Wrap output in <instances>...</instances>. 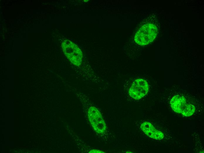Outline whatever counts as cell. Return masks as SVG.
<instances>
[{"label": "cell", "instance_id": "1", "mask_svg": "<svg viewBox=\"0 0 204 153\" xmlns=\"http://www.w3.org/2000/svg\"><path fill=\"white\" fill-rule=\"evenodd\" d=\"M157 32V26L152 24H147L141 27L136 33L135 40L138 44L147 45L155 39Z\"/></svg>", "mask_w": 204, "mask_h": 153}, {"label": "cell", "instance_id": "2", "mask_svg": "<svg viewBox=\"0 0 204 153\" xmlns=\"http://www.w3.org/2000/svg\"><path fill=\"white\" fill-rule=\"evenodd\" d=\"M63 52L67 59L73 65L79 66L82 62L83 54L79 48L68 40H65L62 44Z\"/></svg>", "mask_w": 204, "mask_h": 153}, {"label": "cell", "instance_id": "3", "mask_svg": "<svg viewBox=\"0 0 204 153\" xmlns=\"http://www.w3.org/2000/svg\"><path fill=\"white\" fill-rule=\"evenodd\" d=\"M170 104L175 112L186 117L191 116L195 110V107L193 105L186 103L185 98L179 95L173 97L170 101Z\"/></svg>", "mask_w": 204, "mask_h": 153}, {"label": "cell", "instance_id": "4", "mask_svg": "<svg viewBox=\"0 0 204 153\" xmlns=\"http://www.w3.org/2000/svg\"><path fill=\"white\" fill-rule=\"evenodd\" d=\"M88 117L90 122L96 132L100 134L105 131L106 124L101 113L96 107H91L89 108Z\"/></svg>", "mask_w": 204, "mask_h": 153}, {"label": "cell", "instance_id": "5", "mask_svg": "<svg viewBox=\"0 0 204 153\" xmlns=\"http://www.w3.org/2000/svg\"><path fill=\"white\" fill-rule=\"evenodd\" d=\"M149 86L147 81L141 79L135 80L129 91L130 96L135 99H139L147 93Z\"/></svg>", "mask_w": 204, "mask_h": 153}, {"label": "cell", "instance_id": "6", "mask_svg": "<svg viewBox=\"0 0 204 153\" xmlns=\"http://www.w3.org/2000/svg\"><path fill=\"white\" fill-rule=\"evenodd\" d=\"M140 128L146 135L151 138L160 140L164 137L163 133L156 129L149 122H143L140 126Z\"/></svg>", "mask_w": 204, "mask_h": 153}, {"label": "cell", "instance_id": "7", "mask_svg": "<svg viewBox=\"0 0 204 153\" xmlns=\"http://www.w3.org/2000/svg\"><path fill=\"white\" fill-rule=\"evenodd\" d=\"M89 153H105L103 151L100 150H98L97 149H93L92 150H91L89 152Z\"/></svg>", "mask_w": 204, "mask_h": 153}]
</instances>
